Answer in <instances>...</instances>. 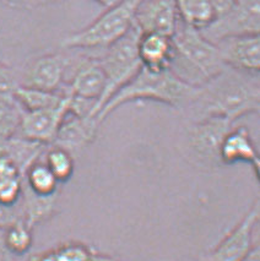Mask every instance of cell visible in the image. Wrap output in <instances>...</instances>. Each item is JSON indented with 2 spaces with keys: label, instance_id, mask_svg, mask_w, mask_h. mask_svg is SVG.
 I'll list each match as a JSON object with an SVG mask.
<instances>
[{
  "label": "cell",
  "instance_id": "obj_1",
  "mask_svg": "<svg viewBox=\"0 0 260 261\" xmlns=\"http://www.w3.org/2000/svg\"><path fill=\"white\" fill-rule=\"evenodd\" d=\"M194 106L198 119L222 117L235 123L260 111L259 75L248 74L226 66L217 76L199 87Z\"/></svg>",
  "mask_w": 260,
  "mask_h": 261
},
{
  "label": "cell",
  "instance_id": "obj_2",
  "mask_svg": "<svg viewBox=\"0 0 260 261\" xmlns=\"http://www.w3.org/2000/svg\"><path fill=\"white\" fill-rule=\"evenodd\" d=\"M198 92L199 87L183 83L169 69L152 71L141 66L138 74L108 99L97 114V119L102 124L120 106L135 101H155L182 107L194 101Z\"/></svg>",
  "mask_w": 260,
  "mask_h": 261
},
{
  "label": "cell",
  "instance_id": "obj_3",
  "mask_svg": "<svg viewBox=\"0 0 260 261\" xmlns=\"http://www.w3.org/2000/svg\"><path fill=\"white\" fill-rule=\"evenodd\" d=\"M172 39L174 53L169 70L183 83L200 87L226 68L217 45L180 19Z\"/></svg>",
  "mask_w": 260,
  "mask_h": 261
},
{
  "label": "cell",
  "instance_id": "obj_4",
  "mask_svg": "<svg viewBox=\"0 0 260 261\" xmlns=\"http://www.w3.org/2000/svg\"><path fill=\"white\" fill-rule=\"evenodd\" d=\"M141 0H119L92 23L80 31L66 36L63 48L108 47L128 33L134 25V15Z\"/></svg>",
  "mask_w": 260,
  "mask_h": 261
},
{
  "label": "cell",
  "instance_id": "obj_5",
  "mask_svg": "<svg viewBox=\"0 0 260 261\" xmlns=\"http://www.w3.org/2000/svg\"><path fill=\"white\" fill-rule=\"evenodd\" d=\"M140 31L133 25L128 33L118 41L108 45L105 56L98 59L106 75V89L99 101L93 109V115L97 117L102 107L118 90L129 83L141 69V62L138 53V42Z\"/></svg>",
  "mask_w": 260,
  "mask_h": 261
},
{
  "label": "cell",
  "instance_id": "obj_6",
  "mask_svg": "<svg viewBox=\"0 0 260 261\" xmlns=\"http://www.w3.org/2000/svg\"><path fill=\"white\" fill-rule=\"evenodd\" d=\"M259 31L260 0H235L227 14L200 30L202 36L214 43L231 36L259 35Z\"/></svg>",
  "mask_w": 260,
  "mask_h": 261
},
{
  "label": "cell",
  "instance_id": "obj_7",
  "mask_svg": "<svg viewBox=\"0 0 260 261\" xmlns=\"http://www.w3.org/2000/svg\"><path fill=\"white\" fill-rule=\"evenodd\" d=\"M233 127L231 120L222 117H205L198 119L189 127L188 140L190 150L207 166L221 165L220 150L226 135Z\"/></svg>",
  "mask_w": 260,
  "mask_h": 261
},
{
  "label": "cell",
  "instance_id": "obj_8",
  "mask_svg": "<svg viewBox=\"0 0 260 261\" xmlns=\"http://www.w3.org/2000/svg\"><path fill=\"white\" fill-rule=\"evenodd\" d=\"M260 218V201L254 202L246 216L200 261H241L256 243L254 233Z\"/></svg>",
  "mask_w": 260,
  "mask_h": 261
},
{
  "label": "cell",
  "instance_id": "obj_9",
  "mask_svg": "<svg viewBox=\"0 0 260 261\" xmlns=\"http://www.w3.org/2000/svg\"><path fill=\"white\" fill-rule=\"evenodd\" d=\"M65 91V98L57 107L23 112L17 134L44 145H52L59 126L69 114L70 93Z\"/></svg>",
  "mask_w": 260,
  "mask_h": 261
},
{
  "label": "cell",
  "instance_id": "obj_10",
  "mask_svg": "<svg viewBox=\"0 0 260 261\" xmlns=\"http://www.w3.org/2000/svg\"><path fill=\"white\" fill-rule=\"evenodd\" d=\"M179 15L174 0H141L134 15L140 33H161L173 37Z\"/></svg>",
  "mask_w": 260,
  "mask_h": 261
},
{
  "label": "cell",
  "instance_id": "obj_11",
  "mask_svg": "<svg viewBox=\"0 0 260 261\" xmlns=\"http://www.w3.org/2000/svg\"><path fill=\"white\" fill-rule=\"evenodd\" d=\"M222 62L235 70L259 75L260 38L259 35H240L220 39L215 43Z\"/></svg>",
  "mask_w": 260,
  "mask_h": 261
},
{
  "label": "cell",
  "instance_id": "obj_12",
  "mask_svg": "<svg viewBox=\"0 0 260 261\" xmlns=\"http://www.w3.org/2000/svg\"><path fill=\"white\" fill-rule=\"evenodd\" d=\"M69 115L70 118L66 115L59 126L52 145L74 153L95 141L101 123L93 115Z\"/></svg>",
  "mask_w": 260,
  "mask_h": 261
},
{
  "label": "cell",
  "instance_id": "obj_13",
  "mask_svg": "<svg viewBox=\"0 0 260 261\" xmlns=\"http://www.w3.org/2000/svg\"><path fill=\"white\" fill-rule=\"evenodd\" d=\"M68 62L62 54H46L27 66L20 85L46 91H59Z\"/></svg>",
  "mask_w": 260,
  "mask_h": 261
},
{
  "label": "cell",
  "instance_id": "obj_14",
  "mask_svg": "<svg viewBox=\"0 0 260 261\" xmlns=\"http://www.w3.org/2000/svg\"><path fill=\"white\" fill-rule=\"evenodd\" d=\"M220 161L221 165L248 163L253 168L255 177L259 178V151L246 126L232 127L229 130L221 145Z\"/></svg>",
  "mask_w": 260,
  "mask_h": 261
},
{
  "label": "cell",
  "instance_id": "obj_15",
  "mask_svg": "<svg viewBox=\"0 0 260 261\" xmlns=\"http://www.w3.org/2000/svg\"><path fill=\"white\" fill-rule=\"evenodd\" d=\"M138 53L144 68L152 71L167 70L174 53L173 39L161 33H140Z\"/></svg>",
  "mask_w": 260,
  "mask_h": 261
},
{
  "label": "cell",
  "instance_id": "obj_16",
  "mask_svg": "<svg viewBox=\"0 0 260 261\" xmlns=\"http://www.w3.org/2000/svg\"><path fill=\"white\" fill-rule=\"evenodd\" d=\"M106 89V75L98 59L86 60L75 71L68 91L72 96L97 105ZM95 109V108H93Z\"/></svg>",
  "mask_w": 260,
  "mask_h": 261
},
{
  "label": "cell",
  "instance_id": "obj_17",
  "mask_svg": "<svg viewBox=\"0 0 260 261\" xmlns=\"http://www.w3.org/2000/svg\"><path fill=\"white\" fill-rule=\"evenodd\" d=\"M48 146L49 145L15 134L10 138L0 140V153L5 154L13 161L23 177L27 169L43 157Z\"/></svg>",
  "mask_w": 260,
  "mask_h": 261
},
{
  "label": "cell",
  "instance_id": "obj_18",
  "mask_svg": "<svg viewBox=\"0 0 260 261\" xmlns=\"http://www.w3.org/2000/svg\"><path fill=\"white\" fill-rule=\"evenodd\" d=\"M58 194L50 196H42L32 193L22 183V194L20 204L22 208V220L33 229L39 223L44 222L56 212Z\"/></svg>",
  "mask_w": 260,
  "mask_h": 261
},
{
  "label": "cell",
  "instance_id": "obj_19",
  "mask_svg": "<svg viewBox=\"0 0 260 261\" xmlns=\"http://www.w3.org/2000/svg\"><path fill=\"white\" fill-rule=\"evenodd\" d=\"M65 93L66 91H46L17 85L14 97L23 112H33L57 107L65 98Z\"/></svg>",
  "mask_w": 260,
  "mask_h": 261
},
{
  "label": "cell",
  "instance_id": "obj_20",
  "mask_svg": "<svg viewBox=\"0 0 260 261\" xmlns=\"http://www.w3.org/2000/svg\"><path fill=\"white\" fill-rule=\"evenodd\" d=\"M180 21L202 30L213 23L216 16L209 0H174Z\"/></svg>",
  "mask_w": 260,
  "mask_h": 261
},
{
  "label": "cell",
  "instance_id": "obj_21",
  "mask_svg": "<svg viewBox=\"0 0 260 261\" xmlns=\"http://www.w3.org/2000/svg\"><path fill=\"white\" fill-rule=\"evenodd\" d=\"M22 183L32 193L42 196L58 194V187L60 184L42 159L27 169L22 177Z\"/></svg>",
  "mask_w": 260,
  "mask_h": 261
},
{
  "label": "cell",
  "instance_id": "obj_22",
  "mask_svg": "<svg viewBox=\"0 0 260 261\" xmlns=\"http://www.w3.org/2000/svg\"><path fill=\"white\" fill-rule=\"evenodd\" d=\"M95 251L80 242H69L33 255L30 261H90Z\"/></svg>",
  "mask_w": 260,
  "mask_h": 261
},
{
  "label": "cell",
  "instance_id": "obj_23",
  "mask_svg": "<svg viewBox=\"0 0 260 261\" xmlns=\"http://www.w3.org/2000/svg\"><path fill=\"white\" fill-rule=\"evenodd\" d=\"M49 171L59 183H65L72 177L75 169L74 156L64 148L49 145L42 157Z\"/></svg>",
  "mask_w": 260,
  "mask_h": 261
},
{
  "label": "cell",
  "instance_id": "obj_24",
  "mask_svg": "<svg viewBox=\"0 0 260 261\" xmlns=\"http://www.w3.org/2000/svg\"><path fill=\"white\" fill-rule=\"evenodd\" d=\"M22 114L14 95L0 96V140L17 134Z\"/></svg>",
  "mask_w": 260,
  "mask_h": 261
},
{
  "label": "cell",
  "instance_id": "obj_25",
  "mask_svg": "<svg viewBox=\"0 0 260 261\" xmlns=\"http://www.w3.org/2000/svg\"><path fill=\"white\" fill-rule=\"evenodd\" d=\"M4 241L9 250L15 256L25 255L29 253L33 244L32 228L23 221H19L4 229Z\"/></svg>",
  "mask_w": 260,
  "mask_h": 261
},
{
  "label": "cell",
  "instance_id": "obj_26",
  "mask_svg": "<svg viewBox=\"0 0 260 261\" xmlns=\"http://www.w3.org/2000/svg\"><path fill=\"white\" fill-rule=\"evenodd\" d=\"M22 194V178L0 179V202L15 205L20 201Z\"/></svg>",
  "mask_w": 260,
  "mask_h": 261
},
{
  "label": "cell",
  "instance_id": "obj_27",
  "mask_svg": "<svg viewBox=\"0 0 260 261\" xmlns=\"http://www.w3.org/2000/svg\"><path fill=\"white\" fill-rule=\"evenodd\" d=\"M19 221H23L20 201L15 205L0 202V229H7L11 224Z\"/></svg>",
  "mask_w": 260,
  "mask_h": 261
},
{
  "label": "cell",
  "instance_id": "obj_28",
  "mask_svg": "<svg viewBox=\"0 0 260 261\" xmlns=\"http://www.w3.org/2000/svg\"><path fill=\"white\" fill-rule=\"evenodd\" d=\"M17 85L13 70L0 60V96L14 95Z\"/></svg>",
  "mask_w": 260,
  "mask_h": 261
},
{
  "label": "cell",
  "instance_id": "obj_29",
  "mask_svg": "<svg viewBox=\"0 0 260 261\" xmlns=\"http://www.w3.org/2000/svg\"><path fill=\"white\" fill-rule=\"evenodd\" d=\"M209 2H210L211 7H213L216 19L227 14L235 4V0H209Z\"/></svg>",
  "mask_w": 260,
  "mask_h": 261
},
{
  "label": "cell",
  "instance_id": "obj_30",
  "mask_svg": "<svg viewBox=\"0 0 260 261\" xmlns=\"http://www.w3.org/2000/svg\"><path fill=\"white\" fill-rule=\"evenodd\" d=\"M15 255L9 250L4 241V229H0V261H15Z\"/></svg>",
  "mask_w": 260,
  "mask_h": 261
},
{
  "label": "cell",
  "instance_id": "obj_31",
  "mask_svg": "<svg viewBox=\"0 0 260 261\" xmlns=\"http://www.w3.org/2000/svg\"><path fill=\"white\" fill-rule=\"evenodd\" d=\"M241 261H260V248L258 243L250 249L249 253H248Z\"/></svg>",
  "mask_w": 260,
  "mask_h": 261
},
{
  "label": "cell",
  "instance_id": "obj_32",
  "mask_svg": "<svg viewBox=\"0 0 260 261\" xmlns=\"http://www.w3.org/2000/svg\"><path fill=\"white\" fill-rule=\"evenodd\" d=\"M90 261H119L114 257L110 256V255H105V254H98V253H93L91 260Z\"/></svg>",
  "mask_w": 260,
  "mask_h": 261
},
{
  "label": "cell",
  "instance_id": "obj_33",
  "mask_svg": "<svg viewBox=\"0 0 260 261\" xmlns=\"http://www.w3.org/2000/svg\"><path fill=\"white\" fill-rule=\"evenodd\" d=\"M93 2L98 3L99 5H102V7H105V8H111V7H113L114 4H117L119 0H93Z\"/></svg>",
  "mask_w": 260,
  "mask_h": 261
},
{
  "label": "cell",
  "instance_id": "obj_34",
  "mask_svg": "<svg viewBox=\"0 0 260 261\" xmlns=\"http://www.w3.org/2000/svg\"><path fill=\"white\" fill-rule=\"evenodd\" d=\"M0 3H7L10 5H22L30 3V0H0Z\"/></svg>",
  "mask_w": 260,
  "mask_h": 261
}]
</instances>
